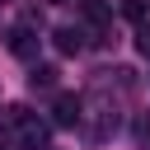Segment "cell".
I'll list each match as a JSON object with an SVG mask.
<instances>
[{
    "label": "cell",
    "mask_w": 150,
    "mask_h": 150,
    "mask_svg": "<svg viewBox=\"0 0 150 150\" xmlns=\"http://www.w3.org/2000/svg\"><path fill=\"white\" fill-rule=\"evenodd\" d=\"M9 52H14V56H23V61H33V52H38V38H33L28 28H14V33H9Z\"/></svg>",
    "instance_id": "3"
},
{
    "label": "cell",
    "mask_w": 150,
    "mask_h": 150,
    "mask_svg": "<svg viewBox=\"0 0 150 150\" xmlns=\"http://www.w3.org/2000/svg\"><path fill=\"white\" fill-rule=\"evenodd\" d=\"M0 5H5V0H0Z\"/></svg>",
    "instance_id": "11"
},
{
    "label": "cell",
    "mask_w": 150,
    "mask_h": 150,
    "mask_svg": "<svg viewBox=\"0 0 150 150\" xmlns=\"http://www.w3.org/2000/svg\"><path fill=\"white\" fill-rule=\"evenodd\" d=\"M84 14H89V19H94V23H103V19H108V9H103V5H98V0H84Z\"/></svg>",
    "instance_id": "6"
},
{
    "label": "cell",
    "mask_w": 150,
    "mask_h": 150,
    "mask_svg": "<svg viewBox=\"0 0 150 150\" xmlns=\"http://www.w3.org/2000/svg\"><path fill=\"white\" fill-rule=\"evenodd\" d=\"M0 131L19 136V141H23V145H33V150H42V145H47V127H42L28 108H19V103H9V108L0 112Z\"/></svg>",
    "instance_id": "1"
},
{
    "label": "cell",
    "mask_w": 150,
    "mask_h": 150,
    "mask_svg": "<svg viewBox=\"0 0 150 150\" xmlns=\"http://www.w3.org/2000/svg\"><path fill=\"white\" fill-rule=\"evenodd\" d=\"M136 47H141V56H150V23H141V33H136Z\"/></svg>",
    "instance_id": "8"
},
{
    "label": "cell",
    "mask_w": 150,
    "mask_h": 150,
    "mask_svg": "<svg viewBox=\"0 0 150 150\" xmlns=\"http://www.w3.org/2000/svg\"><path fill=\"white\" fill-rule=\"evenodd\" d=\"M136 136H141V145H150V117H145V122L136 127Z\"/></svg>",
    "instance_id": "9"
},
{
    "label": "cell",
    "mask_w": 150,
    "mask_h": 150,
    "mask_svg": "<svg viewBox=\"0 0 150 150\" xmlns=\"http://www.w3.org/2000/svg\"><path fill=\"white\" fill-rule=\"evenodd\" d=\"M122 14H127V19H141L145 5H141V0H122Z\"/></svg>",
    "instance_id": "7"
},
{
    "label": "cell",
    "mask_w": 150,
    "mask_h": 150,
    "mask_svg": "<svg viewBox=\"0 0 150 150\" xmlns=\"http://www.w3.org/2000/svg\"><path fill=\"white\" fill-rule=\"evenodd\" d=\"M0 150H5V145H0Z\"/></svg>",
    "instance_id": "12"
},
{
    "label": "cell",
    "mask_w": 150,
    "mask_h": 150,
    "mask_svg": "<svg viewBox=\"0 0 150 150\" xmlns=\"http://www.w3.org/2000/svg\"><path fill=\"white\" fill-rule=\"evenodd\" d=\"M52 42H56V52L75 56V52L84 47V33H80V28H56V33H52Z\"/></svg>",
    "instance_id": "4"
},
{
    "label": "cell",
    "mask_w": 150,
    "mask_h": 150,
    "mask_svg": "<svg viewBox=\"0 0 150 150\" xmlns=\"http://www.w3.org/2000/svg\"><path fill=\"white\" fill-rule=\"evenodd\" d=\"M47 5H61V0H47Z\"/></svg>",
    "instance_id": "10"
},
{
    "label": "cell",
    "mask_w": 150,
    "mask_h": 150,
    "mask_svg": "<svg viewBox=\"0 0 150 150\" xmlns=\"http://www.w3.org/2000/svg\"><path fill=\"white\" fill-rule=\"evenodd\" d=\"M28 84H33V89H52V84H56V70H52V66H33Z\"/></svg>",
    "instance_id": "5"
},
{
    "label": "cell",
    "mask_w": 150,
    "mask_h": 150,
    "mask_svg": "<svg viewBox=\"0 0 150 150\" xmlns=\"http://www.w3.org/2000/svg\"><path fill=\"white\" fill-rule=\"evenodd\" d=\"M80 117H84V112H80V98H75V94H56V98H52V122H56V127H75Z\"/></svg>",
    "instance_id": "2"
}]
</instances>
